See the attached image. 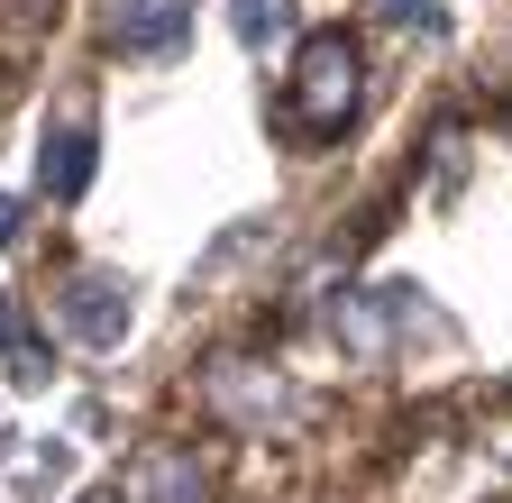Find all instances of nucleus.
<instances>
[{
	"label": "nucleus",
	"mask_w": 512,
	"mask_h": 503,
	"mask_svg": "<svg viewBox=\"0 0 512 503\" xmlns=\"http://www.w3.org/2000/svg\"><path fill=\"white\" fill-rule=\"evenodd\" d=\"M128 503H211V476L192 449H147L128 467Z\"/></svg>",
	"instance_id": "4"
},
{
	"label": "nucleus",
	"mask_w": 512,
	"mask_h": 503,
	"mask_svg": "<svg viewBox=\"0 0 512 503\" xmlns=\"http://www.w3.org/2000/svg\"><path fill=\"white\" fill-rule=\"evenodd\" d=\"M229 28H238V46H266L293 28V0H229Z\"/></svg>",
	"instance_id": "7"
},
{
	"label": "nucleus",
	"mask_w": 512,
	"mask_h": 503,
	"mask_svg": "<svg viewBox=\"0 0 512 503\" xmlns=\"http://www.w3.org/2000/svg\"><path fill=\"white\" fill-rule=\"evenodd\" d=\"M183 28H192V0H110L101 10V37L119 55H174Z\"/></svg>",
	"instance_id": "2"
},
{
	"label": "nucleus",
	"mask_w": 512,
	"mask_h": 503,
	"mask_svg": "<svg viewBox=\"0 0 512 503\" xmlns=\"http://www.w3.org/2000/svg\"><path fill=\"white\" fill-rule=\"evenodd\" d=\"M37 183H46V202H83V183H92V129H83V119H64V129L46 138Z\"/></svg>",
	"instance_id": "5"
},
{
	"label": "nucleus",
	"mask_w": 512,
	"mask_h": 503,
	"mask_svg": "<svg viewBox=\"0 0 512 503\" xmlns=\"http://www.w3.org/2000/svg\"><path fill=\"white\" fill-rule=\"evenodd\" d=\"M55 311L74 321L83 348H119V330H128V284H110V275H74V284L55 293Z\"/></svg>",
	"instance_id": "3"
},
{
	"label": "nucleus",
	"mask_w": 512,
	"mask_h": 503,
	"mask_svg": "<svg viewBox=\"0 0 512 503\" xmlns=\"http://www.w3.org/2000/svg\"><path fill=\"white\" fill-rule=\"evenodd\" d=\"M339 339H348L357 357H384V311H375V302H348V311H339Z\"/></svg>",
	"instance_id": "8"
},
{
	"label": "nucleus",
	"mask_w": 512,
	"mask_h": 503,
	"mask_svg": "<svg viewBox=\"0 0 512 503\" xmlns=\"http://www.w3.org/2000/svg\"><path fill=\"white\" fill-rule=\"evenodd\" d=\"M0 348H10V357H19V366H28V357H37V348H28V339H19V321H10V302H0ZM28 375H37V366H28Z\"/></svg>",
	"instance_id": "9"
},
{
	"label": "nucleus",
	"mask_w": 512,
	"mask_h": 503,
	"mask_svg": "<svg viewBox=\"0 0 512 503\" xmlns=\"http://www.w3.org/2000/svg\"><path fill=\"white\" fill-rule=\"evenodd\" d=\"M19 238V202H0V247H10Z\"/></svg>",
	"instance_id": "10"
},
{
	"label": "nucleus",
	"mask_w": 512,
	"mask_h": 503,
	"mask_svg": "<svg viewBox=\"0 0 512 503\" xmlns=\"http://www.w3.org/2000/svg\"><path fill=\"white\" fill-rule=\"evenodd\" d=\"M357 46L339 37V28H320V37H302V55H293V92H284V110L302 119V129H348L357 119Z\"/></svg>",
	"instance_id": "1"
},
{
	"label": "nucleus",
	"mask_w": 512,
	"mask_h": 503,
	"mask_svg": "<svg viewBox=\"0 0 512 503\" xmlns=\"http://www.w3.org/2000/svg\"><path fill=\"white\" fill-rule=\"evenodd\" d=\"M211 403H220V412H238V421H266V412H284L293 394L275 385V375H247V366H220V375H211Z\"/></svg>",
	"instance_id": "6"
}]
</instances>
